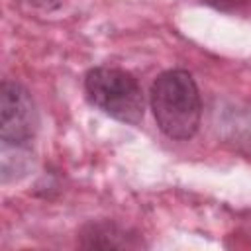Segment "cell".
I'll return each instance as SVG.
<instances>
[{
  "label": "cell",
  "instance_id": "obj_1",
  "mask_svg": "<svg viewBox=\"0 0 251 251\" xmlns=\"http://www.w3.org/2000/svg\"><path fill=\"white\" fill-rule=\"evenodd\" d=\"M151 110L159 129L171 139H190L200 126L202 100L188 71L161 73L149 92Z\"/></svg>",
  "mask_w": 251,
  "mask_h": 251
},
{
  "label": "cell",
  "instance_id": "obj_2",
  "mask_svg": "<svg viewBox=\"0 0 251 251\" xmlns=\"http://www.w3.org/2000/svg\"><path fill=\"white\" fill-rule=\"evenodd\" d=\"M84 92L92 106L124 124H139L145 114V96L137 78L116 67H94L84 76Z\"/></svg>",
  "mask_w": 251,
  "mask_h": 251
},
{
  "label": "cell",
  "instance_id": "obj_3",
  "mask_svg": "<svg viewBox=\"0 0 251 251\" xmlns=\"http://www.w3.org/2000/svg\"><path fill=\"white\" fill-rule=\"evenodd\" d=\"M39 116L29 90L18 80L0 86V139L6 145L29 147L37 133Z\"/></svg>",
  "mask_w": 251,
  "mask_h": 251
},
{
  "label": "cell",
  "instance_id": "obj_4",
  "mask_svg": "<svg viewBox=\"0 0 251 251\" xmlns=\"http://www.w3.org/2000/svg\"><path fill=\"white\" fill-rule=\"evenodd\" d=\"M80 245L86 249H133L143 243L135 233H129L126 227L114 222H92L80 231Z\"/></svg>",
  "mask_w": 251,
  "mask_h": 251
}]
</instances>
